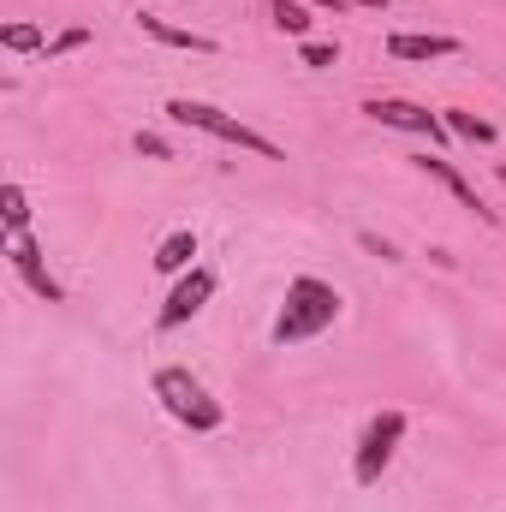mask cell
Wrapping results in <instances>:
<instances>
[{"label": "cell", "instance_id": "30bf717a", "mask_svg": "<svg viewBox=\"0 0 506 512\" xmlns=\"http://www.w3.org/2000/svg\"><path fill=\"white\" fill-rule=\"evenodd\" d=\"M137 24H143V36H155V42H167V48H191V54H215V36H203V30H179V24H167V18H155V12H143Z\"/></svg>", "mask_w": 506, "mask_h": 512}, {"label": "cell", "instance_id": "ba28073f", "mask_svg": "<svg viewBox=\"0 0 506 512\" xmlns=\"http://www.w3.org/2000/svg\"><path fill=\"white\" fill-rule=\"evenodd\" d=\"M417 173H429V179H441V185H447V191H453V197H459L465 209H477V215H483V221L495 227V209H483V197H477V185H471V179H465V173H459V167H453L447 155H417Z\"/></svg>", "mask_w": 506, "mask_h": 512}, {"label": "cell", "instance_id": "ac0fdd59", "mask_svg": "<svg viewBox=\"0 0 506 512\" xmlns=\"http://www.w3.org/2000/svg\"><path fill=\"white\" fill-rule=\"evenodd\" d=\"M137 155H155V161H167L173 149H167V143H161L155 131H137Z\"/></svg>", "mask_w": 506, "mask_h": 512}, {"label": "cell", "instance_id": "4fadbf2b", "mask_svg": "<svg viewBox=\"0 0 506 512\" xmlns=\"http://www.w3.org/2000/svg\"><path fill=\"white\" fill-rule=\"evenodd\" d=\"M274 30H286V36H310V6L304 0H274Z\"/></svg>", "mask_w": 506, "mask_h": 512}, {"label": "cell", "instance_id": "44dd1931", "mask_svg": "<svg viewBox=\"0 0 506 512\" xmlns=\"http://www.w3.org/2000/svg\"><path fill=\"white\" fill-rule=\"evenodd\" d=\"M501 185H506V161H501Z\"/></svg>", "mask_w": 506, "mask_h": 512}, {"label": "cell", "instance_id": "6da1fadb", "mask_svg": "<svg viewBox=\"0 0 506 512\" xmlns=\"http://www.w3.org/2000/svg\"><path fill=\"white\" fill-rule=\"evenodd\" d=\"M334 322H340V292H334L328 280L298 274V280L286 286L280 316H274V346H304V340H316V334L334 328Z\"/></svg>", "mask_w": 506, "mask_h": 512}, {"label": "cell", "instance_id": "3957f363", "mask_svg": "<svg viewBox=\"0 0 506 512\" xmlns=\"http://www.w3.org/2000/svg\"><path fill=\"white\" fill-rule=\"evenodd\" d=\"M155 399L167 405V417H179L185 429H197V435H209V429H221V399L209 393V387L197 382L191 370H155Z\"/></svg>", "mask_w": 506, "mask_h": 512}, {"label": "cell", "instance_id": "ffe728a7", "mask_svg": "<svg viewBox=\"0 0 506 512\" xmlns=\"http://www.w3.org/2000/svg\"><path fill=\"white\" fill-rule=\"evenodd\" d=\"M304 6H334V12H346V6H370V12H381V0H304Z\"/></svg>", "mask_w": 506, "mask_h": 512}, {"label": "cell", "instance_id": "7a4b0ae2", "mask_svg": "<svg viewBox=\"0 0 506 512\" xmlns=\"http://www.w3.org/2000/svg\"><path fill=\"white\" fill-rule=\"evenodd\" d=\"M167 120H173V126H191V131H209V137H221V143H233V149H251L262 161H286L274 137H262V131H251L245 120H233V114H221V108H209V102L173 96V102H167Z\"/></svg>", "mask_w": 506, "mask_h": 512}, {"label": "cell", "instance_id": "277c9868", "mask_svg": "<svg viewBox=\"0 0 506 512\" xmlns=\"http://www.w3.org/2000/svg\"><path fill=\"white\" fill-rule=\"evenodd\" d=\"M399 441H405V411H381V417H370V429H364V441H358V459H352V477H358L364 489L381 483V471L393 465Z\"/></svg>", "mask_w": 506, "mask_h": 512}, {"label": "cell", "instance_id": "8992f818", "mask_svg": "<svg viewBox=\"0 0 506 512\" xmlns=\"http://www.w3.org/2000/svg\"><path fill=\"white\" fill-rule=\"evenodd\" d=\"M209 298H215V268H191V274H185V280L167 292V304L155 310V328H161V334L185 328V322H191V316H197Z\"/></svg>", "mask_w": 506, "mask_h": 512}, {"label": "cell", "instance_id": "e0dca14e", "mask_svg": "<svg viewBox=\"0 0 506 512\" xmlns=\"http://www.w3.org/2000/svg\"><path fill=\"white\" fill-rule=\"evenodd\" d=\"M90 42V30H60L54 42H48V54H72V48H84Z\"/></svg>", "mask_w": 506, "mask_h": 512}, {"label": "cell", "instance_id": "5bb4252c", "mask_svg": "<svg viewBox=\"0 0 506 512\" xmlns=\"http://www.w3.org/2000/svg\"><path fill=\"white\" fill-rule=\"evenodd\" d=\"M447 131L453 137H471V143H495V126L477 120V114H465V108H447Z\"/></svg>", "mask_w": 506, "mask_h": 512}, {"label": "cell", "instance_id": "9a60e30c", "mask_svg": "<svg viewBox=\"0 0 506 512\" xmlns=\"http://www.w3.org/2000/svg\"><path fill=\"white\" fill-rule=\"evenodd\" d=\"M0 48H12V54H36V48H48V42H42L36 24H6V30H0Z\"/></svg>", "mask_w": 506, "mask_h": 512}, {"label": "cell", "instance_id": "9c48e42d", "mask_svg": "<svg viewBox=\"0 0 506 512\" xmlns=\"http://www.w3.org/2000/svg\"><path fill=\"white\" fill-rule=\"evenodd\" d=\"M387 54H393V60H453L459 42H453V36H411V30H393V36H387Z\"/></svg>", "mask_w": 506, "mask_h": 512}, {"label": "cell", "instance_id": "5b68a950", "mask_svg": "<svg viewBox=\"0 0 506 512\" xmlns=\"http://www.w3.org/2000/svg\"><path fill=\"white\" fill-rule=\"evenodd\" d=\"M364 114L376 120V126H393V131H417V137H429V143H447L453 131L441 114H429L423 102H399V96H376V102H364Z\"/></svg>", "mask_w": 506, "mask_h": 512}, {"label": "cell", "instance_id": "7c38bea8", "mask_svg": "<svg viewBox=\"0 0 506 512\" xmlns=\"http://www.w3.org/2000/svg\"><path fill=\"white\" fill-rule=\"evenodd\" d=\"M0 221H6V239L30 227V197H24V185H0Z\"/></svg>", "mask_w": 506, "mask_h": 512}, {"label": "cell", "instance_id": "52a82bcc", "mask_svg": "<svg viewBox=\"0 0 506 512\" xmlns=\"http://www.w3.org/2000/svg\"><path fill=\"white\" fill-rule=\"evenodd\" d=\"M6 256H12L18 280H24L36 298H48V304H60V298H66V286L48 274V262H42V251H36V239H30V233H12V239H6Z\"/></svg>", "mask_w": 506, "mask_h": 512}, {"label": "cell", "instance_id": "8fae6325", "mask_svg": "<svg viewBox=\"0 0 506 512\" xmlns=\"http://www.w3.org/2000/svg\"><path fill=\"white\" fill-rule=\"evenodd\" d=\"M191 256H197V233H191V227H179V233H167V239L155 245V274H179Z\"/></svg>", "mask_w": 506, "mask_h": 512}, {"label": "cell", "instance_id": "2e32d148", "mask_svg": "<svg viewBox=\"0 0 506 512\" xmlns=\"http://www.w3.org/2000/svg\"><path fill=\"white\" fill-rule=\"evenodd\" d=\"M334 60H340L334 42H310V36H304V66H334Z\"/></svg>", "mask_w": 506, "mask_h": 512}, {"label": "cell", "instance_id": "d6986e66", "mask_svg": "<svg viewBox=\"0 0 506 512\" xmlns=\"http://www.w3.org/2000/svg\"><path fill=\"white\" fill-rule=\"evenodd\" d=\"M358 245H364V251H376L381 262H399V251H393V245H387V239H376V233H364V239H358Z\"/></svg>", "mask_w": 506, "mask_h": 512}]
</instances>
